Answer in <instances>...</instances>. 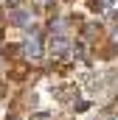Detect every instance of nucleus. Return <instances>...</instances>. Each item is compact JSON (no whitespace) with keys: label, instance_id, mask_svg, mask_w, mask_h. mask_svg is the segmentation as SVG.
Returning <instances> with one entry per match:
<instances>
[{"label":"nucleus","instance_id":"4","mask_svg":"<svg viewBox=\"0 0 118 120\" xmlns=\"http://www.w3.org/2000/svg\"><path fill=\"white\" fill-rule=\"evenodd\" d=\"M113 42H118V28H115V31H113Z\"/></svg>","mask_w":118,"mask_h":120},{"label":"nucleus","instance_id":"3","mask_svg":"<svg viewBox=\"0 0 118 120\" xmlns=\"http://www.w3.org/2000/svg\"><path fill=\"white\" fill-rule=\"evenodd\" d=\"M11 22H17L20 28H25V25L31 22V17L25 14V11H14V14H11Z\"/></svg>","mask_w":118,"mask_h":120},{"label":"nucleus","instance_id":"7","mask_svg":"<svg viewBox=\"0 0 118 120\" xmlns=\"http://www.w3.org/2000/svg\"><path fill=\"white\" fill-rule=\"evenodd\" d=\"M107 120H118V115H115V117H107Z\"/></svg>","mask_w":118,"mask_h":120},{"label":"nucleus","instance_id":"6","mask_svg":"<svg viewBox=\"0 0 118 120\" xmlns=\"http://www.w3.org/2000/svg\"><path fill=\"white\" fill-rule=\"evenodd\" d=\"M8 3H11V6H17V3H20V0H8Z\"/></svg>","mask_w":118,"mask_h":120},{"label":"nucleus","instance_id":"8","mask_svg":"<svg viewBox=\"0 0 118 120\" xmlns=\"http://www.w3.org/2000/svg\"><path fill=\"white\" fill-rule=\"evenodd\" d=\"M0 20H3V11H0Z\"/></svg>","mask_w":118,"mask_h":120},{"label":"nucleus","instance_id":"5","mask_svg":"<svg viewBox=\"0 0 118 120\" xmlns=\"http://www.w3.org/2000/svg\"><path fill=\"white\" fill-rule=\"evenodd\" d=\"M37 3H39V6H48V3H51V0H37Z\"/></svg>","mask_w":118,"mask_h":120},{"label":"nucleus","instance_id":"2","mask_svg":"<svg viewBox=\"0 0 118 120\" xmlns=\"http://www.w3.org/2000/svg\"><path fill=\"white\" fill-rule=\"evenodd\" d=\"M48 48H51V53H54V56H62V53H67V42H65L62 36H54Z\"/></svg>","mask_w":118,"mask_h":120},{"label":"nucleus","instance_id":"1","mask_svg":"<svg viewBox=\"0 0 118 120\" xmlns=\"http://www.w3.org/2000/svg\"><path fill=\"white\" fill-rule=\"evenodd\" d=\"M23 53H25V56H31V59H37V56L42 53V45H39V36H37V34H31L28 39H25V48H23Z\"/></svg>","mask_w":118,"mask_h":120}]
</instances>
